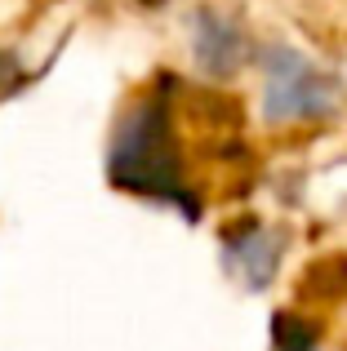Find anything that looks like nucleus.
Returning <instances> with one entry per match:
<instances>
[{"label": "nucleus", "instance_id": "nucleus-1", "mask_svg": "<svg viewBox=\"0 0 347 351\" xmlns=\"http://www.w3.org/2000/svg\"><path fill=\"white\" fill-rule=\"evenodd\" d=\"M107 178L121 191L160 200V205H178L191 223L200 218V196L187 187V169H182L178 143H174V116L165 89L139 98L121 116L112 147H107Z\"/></svg>", "mask_w": 347, "mask_h": 351}, {"label": "nucleus", "instance_id": "nucleus-2", "mask_svg": "<svg viewBox=\"0 0 347 351\" xmlns=\"http://www.w3.org/2000/svg\"><path fill=\"white\" fill-rule=\"evenodd\" d=\"M263 71H267V89H263V112L272 125H289V120H316L334 112L339 85L325 76L316 62H307L289 45H272L263 49Z\"/></svg>", "mask_w": 347, "mask_h": 351}, {"label": "nucleus", "instance_id": "nucleus-3", "mask_svg": "<svg viewBox=\"0 0 347 351\" xmlns=\"http://www.w3.org/2000/svg\"><path fill=\"white\" fill-rule=\"evenodd\" d=\"M191 53H196V67L209 80H227L245 67L250 58V40H245V27L236 18L218 14V9H196L191 18Z\"/></svg>", "mask_w": 347, "mask_h": 351}, {"label": "nucleus", "instance_id": "nucleus-4", "mask_svg": "<svg viewBox=\"0 0 347 351\" xmlns=\"http://www.w3.org/2000/svg\"><path fill=\"white\" fill-rule=\"evenodd\" d=\"M223 245H227L232 271L241 276L250 289H267L276 267H280V254H285V240L276 232H267V227H259V223H245L241 232H227Z\"/></svg>", "mask_w": 347, "mask_h": 351}, {"label": "nucleus", "instance_id": "nucleus-5", "mask_svg": "<svg viewBox=\"0 0 347 351\" xmlns=\"http://www.w3.org/2000/svg\"><path fill=\"white\" fill-rule=\"evenodd\" d=\"M316 325L312 320H303L298 311H280L276 320H272V343L276 351H316Z\"/></svg>", "mask_w": 347, "mask_h": 351}, {"label": "nucleus", "instance_id": "nucleus-6", "mask_svg": "<svg viewBox=\"0 0 347 351\" xmlns=\"http://www.w3.org/2000/svg\"><path fill=\"white\" fill-rule=\"evenodd\" d=\"M14 76H18V62L9 58L5 49H0V80H14Z\"/></svg>", "mask_w": 347, "mask_h": 351}]
</instances>
